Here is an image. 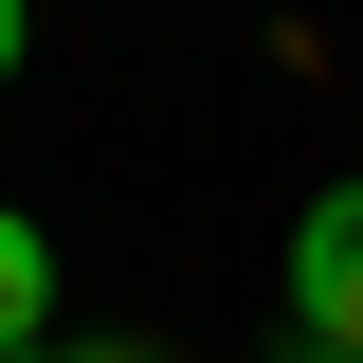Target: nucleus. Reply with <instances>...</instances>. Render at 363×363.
<instances>
[{"label":"nucleus","instance_id":"5","mask_svg":"<svg viewBox=\"0 0 363 363\" xmlns=\"http://www.w3.org/2000/svg\"><path fill=\"white\" fill-rule=\"evenodd\" d=\"M291 363H327V345H291Z\"/></svg>","mask_w":363,"mask_h":363},{"label":"nucleus","instance_id":"4","mask_svg":"<svg viewBox=\"0 0 363 363\" xmlns=\"http://www.w3.org/2000/svg\"><path fill=\"white\" fill-rule=\"evenodd\" d=\"M18 55H37V18H18V0H0V73H18Z\"/></svg>","mask_w":363,"mask_h":363},{"label":"nucleus","instance_id":"3","mask_svg":"<svg viewBox=\"0 0 363 363\" xmlns=\"http://www.w3.org/2000/svg\"><path fill=\"white\" fill-rule=\"evenodd\" d=\"M37 363H164V345H37Z\"/></svg>","mask_w":363,"mask_h":363},{"label":"nucleus","instance_id":"1","mask_svg":"<svg viewBox=\"0 0 363 363\" xmlns=\"http://www.w3.org/2000/svg\"><path fill=\"white\" fill-rule=\"evenodd\" d=\"M291 327L327 363H363V182H327L309 218H291Z\"/></svg>","mask_w":363,"mask_h":363},{"label":"nucleus","instance_id":"2","mask_svg":"<svg viewBox=\"0 0 363 363\" xmlns=\"http://www.w3.org/2000/svg\"><path fill=\"white\" fill-rule=\"evenodd\" d=\"M37 345H55V236L0 200V363H37Z\"/></svg>","mask_w":363,"mask_h":363}]
</instances>
